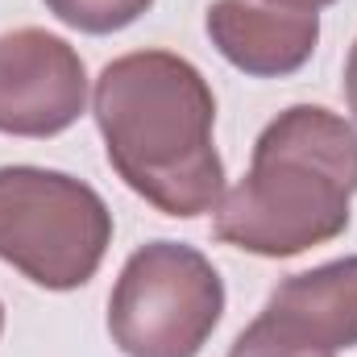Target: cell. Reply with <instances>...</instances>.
Masks as SVG:
<instances>
[{
  "label": "cell",
  "mask_w": 357,
  "mask_h": 357,
  "mask_svg": "<svg viewBox=\"0 0 357 357\" xmlns=\"http://www.w3.org/2000/svg\"><path fill=\"white\" fill-rule=\"evenodd\" d=\"M112 171L158 212L191 220L220 204L225 162L216 154V96L195 63L171 50L112 59L91 91Z\"/></svg>",
  "instance_id": "1"
},
{
  "label": "cell",
  "mask_w": 357,
  "mask_h": 357,
  "mask_svg": "<svg viewBox=\"0 0 357 357\" xmlns=\"http://www.w3.org/2000/svg\"><path fill=\"white\" fill-rule=\"evenodd\" d=\"M357 129L320 104H291L254 142L245 178L212 208V233L258 258H295L349 229Z\"/></svg>",
  "instance_id": "2"
},
{
  "label": "cell",
  "mask_w": 357,
  "mask_h": 357,
  "mask_svg": "<svg viewBox=\"0 0 357 357\" xmlns=\"http://www.w3.org/2000/svg\"><path fill=\"white\" fill-rule=\"evenodd\" d=\"M112 245V212L84 178L0 167V262L46 291H75Z\"/></svg>",
  "instance_id": "3"
},
{
  "label": "cell",
  "mask_w": 357,
  "mask_h": 357,
  "mask_svg": "<svg viewBox=\"0 0 357 357\" xmlns=\"http://www.w3.org/2000/svg\"><path fill=\"white\" fill-rule=\"evenodd\" d=\"M220 316V274L183 241L133 250L108 295V337L125 357H199Z\"/></svg>",
  "instance_id": "4"
},
{
  "label": "cell",
  "mask_w": 357,
  "mask_h": 357,
  "mask_svg": "<svg viewBox=\"0 0 357 357\" xmlns=\"http://www.w3.org/2000/svg\"><path fill=\"white\" fill-rule=\"evenodd\" d=\"M88 108V67L79 50L46 29H13L0 38V133L54 137Z\"/></svg>",
  "instance_id": "5"
},
{
  "label": "cell",
  "mask_w": 357,
  "mask_h": 357,
  "mask_svg": "<svg viewBox=\"0 0 357 357\" xmlns=\"http://www.w3.org/2000/svg\"><path fill=\"white\" fill-rule=\"evenodd\" d=\"M204 29L225 63L254 79L295 75L320 42V13L282 8L270 0H216Z\"/></svg>",
  "instance_id": "6"
},
{
  "label": "cell",
  "mask_w": 357,
  "mask_h": 357,
  "mask_svg": "<svg viewBox=\"0 0 357 357\" xmlns=\"http://www.w3.org/2000/svg\"><path fill=\"white\" fill-rule=\"evenodd\" d=\"M262 320L307 349L357 345V258H337L316 270L291 274L270 291Z\"/></svg>",
  "instance_id": "7"
},
{
  "label": "cell",
  "mask_w": 357,
  "mask_h": 357,
  "mask_svg": "<svg viewBox=\"0 0 357 357\" xmlns=\"http://www.w3.org/2000/svg\"><path fill=\"white\" fill-rule=\"evenodd\" d=\"M42 4L79 33H116L133 25L154 0H42Z\"/></svg>",
  "instance_id": "8"
},
{
  "label": "cell",
  "mask_w": 357,
  "mask_h": 357,
  "mask_svg": "<svg viewBox=\"0 0 357 357\" xmlns=\"http://www.w3.org/2000/svg\"><path fill=\"white\" fill-rule=\"evenodd\" d=\"M229 357H333V354H324V349H307V345L282 337L278 328H270L266 320L258 316V320L233 341Z\"/></svg>",
  "instance_id": "9"
},
{
  "label": "cell",
  "mask_w": 357,
  "mask_h": 357,
  "mask_svg": "<svg viewBox=\"0 0 357 357\" xmlns=\"http://www.w3.org/2000/svg\"><path fill=\"white\" fill-rule=\"evenodd\" d=\"M345 100H349V112L357 121V42L349 50V63H345Z\"/></svg>",
  "instance_id": "10"
},
{
  "label": "cell",
  "mask_w": 357,
  "mask_h": 357,
  "mask_svg": "<svg viewBox=\"0 0 357 357\" xmlns=\"http://www.w3.org/2000/svg\"><path fill=\"white\" fill-rule=\"evenodd\" d=\"M270 4H282V8H303V13H316L324 4H337V0H270Z\"/></svg>",
  "instance_id": "11"
},
{
  "label": "cell",
  "mask_w": 357,
  "mask_h": 357,
  "mask_svg": "<svg viewBox=\"0 0 357 357\" xmlns=\"http://www.w3.org/2000/svg\"><path fill=\"white\" fill-rule=\"evenodd\" d=\"M0 333H4V303H0Z\"/></svg>",
  "instance_id": "12"
}]
</instances>
